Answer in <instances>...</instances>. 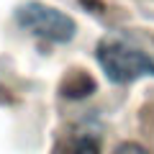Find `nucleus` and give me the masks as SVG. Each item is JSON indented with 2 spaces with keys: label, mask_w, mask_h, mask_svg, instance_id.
<instances>
[{
  "label": "nucleus",
  "mask_w": 154,
  "mask_h": 154,
  "mask_svg": "<svg viewBox=\"0 0 154 154\" xmlns=\"http://www.w3.org/2000/svg\"><path fill=\"white\" fill-rule=\"evenodd\" d=\"M95 59L113 85H128L139 77H154V59L121 38H103L95 49Z\"/></svg>",
  "instance_id": "1"
},
{
  "label": "nucleus",
  "mask_w": 154,
  "mask_h": 154,
  "mask_svg": "<svg viewBox=\"0 0 154 154\" xmlns=\"http://www.w3.org/2000/svg\"><path fill=\"white\" fill-rule=\"evenodd\" d=\"M16 23L23 31L44 38V41H51V44H67V41H72L77 31L75 21L67 13L57 11L51 5H44V3H36V0L16 8Z\"/></svg>",
  "instance_id": "2"
},
{
  "label": "nucleus",
  "mask_w": 154,
  "mask_h": 154,
  "mask_svg": "<svg viewBox=\"0 0 154 154\" xmlns=\"http://www.w3.org/2000/svg\"><path fill=\"white\" fill-rule=\"evenodd\" d=\"M54 154H100V128L95 123H80L59 139Z\"/></svg>",
  "instance_id": "3"
},
{
  "label": "nucleus",
  "mask_w": 154,
  "mask_h": 154,
  "mask_svg": "<svg viewBox=\"0 0 154 154\" xmlns=\"http://www.w3.org/2000/svg\"><path fill=\"white\" fill-rule=\"evenodd\" d=\"M113 154H152L149 149H144L141 144H134V141H123L113 149Z\"/></svg>",
  "instance_id": "4"
}]
</instances>
